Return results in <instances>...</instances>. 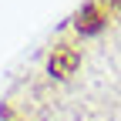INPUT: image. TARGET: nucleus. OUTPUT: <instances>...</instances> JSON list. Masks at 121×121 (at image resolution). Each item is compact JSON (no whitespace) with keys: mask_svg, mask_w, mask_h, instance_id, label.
Masks as SVG:
<instances>
[{"mask_svg":"<svg viewBox=\"0 0 121 121\" xmlns=\"http://www.w3.org/2000/svg\"><path fill=\"white\" fill-rule=\"evenodd\" d=\"M101 24H104V7L101 4H87L78 13V20H74V27H78L81 34H91V30H98Z\"/></svg>","mask_w":121,"mask_h":121,"instance_id":"obj_1","label":"nucleus"},{"mask_svg":"<svg viewBox=\"0 0 121 121\" xmlns=\"http://www.w3.org/2000/svg\"><path fill=\"white\" fill-rule=\"evenodd\" d=\"M74 67H78V51H71V47H57L54 57H51V71H54V74H71Z\"/></svg>","mask_w":121,"mask_h":121,"instance_id":"obj_2","label":"nucleus"}]
</instances>
